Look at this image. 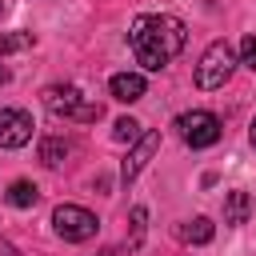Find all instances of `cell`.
<instances>
[{"mask_svg":"<svg viewBox=\"0 0 256 256\" xmlns=\"http://www.w3.org/2000/svg\"><path fill=\"white\" fill-rule=\"evenodd\" d=\"M52 228H56L60 240H68V244H84V240L96 236L100 220H96L88 208H80V204H56V212H52Z\"/></svg>","mask_w":256,"mask_h":256,"instance_id":"4","label":"cell"},{"mask_svg":"<svg viewBox=\"0 0 256 256\" xmlns=\"http://www.w3.org/2000/svg\"><path fill=\"white\" fill-rule=\"evenodd\" d=\"M4 200H8L12 208H32V204L40 200V188H36L32 180H12L8 192H4Z\"/></svg>","mask_w":256,"mask_h":256,"instance_id":"11","label":"cell"},{"mask_svg":"<svg viewBox=\"0 0 256 256\" xmlns=\"http://www.w3.org/2000/svg\"><path fill=\"white\" fill-rule=\"evenodd\" d=\"M32 116L20 108H0V148H24L32 140Z\"/></svg>","mask_w":256,"mask_h":256,"instance_id":"7","label":"cell"},{"mask_svg":"<svg viewBox=\"0 0 256 256\" xmlns=\"http://www.w3.org/2000/svg\"><path fill=\"white\" fill-rule=\"evenodd\" d=\"M144 220H148V208H132V236H128V248H140V240H144Z\"/></svg>","mask_w":256,"mask_h":256,"instance_id":"15","label":"cell"},{"mask_svg":"<svg viewBox=\"0 0 256 256\" xmlns=\"http://www.w3.org/2000/svg\"><path fill=\"white\" fill-rule=\"evenodd\" d=\"M248 144L256 148V116H252V124H248Z\"/></svg>","mask_w":256,"mask_h":256,"instance_id":"17","label":"cell"},{"mask_svg":"<svg viewBox=\"0 0 256 256\" xmlns=\"http://www.w3.org/2000/svg\"><path fill=\"white\" fill-rule=\"evenodd\" d=\"M0 84H8V68H0Z\"/></svg>","mask_w":256,"mask_h":256,"instance_id":"20","label":"cell"},{"mask_svg":"<svg viewBox=\"0 0 256 256\" xmlns=\"http://www.w3.org/2000/svg\"><path fill=\"white\" fill-rule=\"evenodd\" d=\"M240 64L256 72V36H244L240 40Z\"/></svg>","mask_w":256,"mask_h":256,"instance_id":"16","label":"cell"},{"mask_svg":"<svg viewBox=\"0 0 256 256\" xmlns=\"http://www.w3.org/2000/svg\"><path fill=\"white\" fill-rule=\"evenodd\" d=\"M212 236H216V224H212L208 216H192V220L180 228V240H184V244H208Z\"/></svg>","mask_w":256,"mask_h":256,"instance_id":"12","label":"cell"},{"mask_svg":"<svg viewBox=\"0 0 256 256\" xmlns=\"http://www.w3.org/2000/svg\"><path fill=\"white\" fill-rule=\"evenodd\" d=\"M0 256H16V248H12V244H4V240H0Z\"/></svg>","mask_w":256,"mask_h":256,"instance_id":"18","label":"cell"},{"mask_svg":"<svg viewBox=\"0 0 256 256\" xmlns=\"http://www.w3.org/2000/svg\"><path fill=\"white\" fill-rule=\"evenodd\" d=\"M176 128H180V140H184L188 148H212V144H220V136H224L220 120H216L212 112H204V108L180 112V116H176Z\"/></svg>","mask_w":256,"mask_h":256,"instance_id":"5","label":"cell"},{"mask_svg":"<svg viewBox=\"0 0 256 256\" xmlns=\"http://www.w3.org/2000/svg\"><path fill=\"white\" fill-rule=\"evenodd\" d=\"M44 108L52 116H64V120H76V124H96L104 116L100 104H88L76 84H48L44 88Z\"/></svg>","mask_w":256,"mask_h":256,"instance_id":"3","label":"cell"},{"mask_svg":"<svg viewBox=\"0 0 256 256\" xmlns=\"http://www.w3.org/2000/svg\"><path fill=\"white\" fill-rule=\"evenodd\" d=\"M236 64H240V60H236V48H232L228 40H212V44L204 48L200 64H196V88H204V92L224 88V84L232 80Z\"/></svg>","mask_w":256,"mask_h":256,"instance_id":"2","label":"cell"},{"mask_svg":"<svg viewBox=\"0 0 256 256\" xmlns=\"http://www.w3.org/2000/svg\"><path fill=\"white\" fill-rule=\"evenodd\" d=\"M248 212H252V200H248V192H228L224 196V224H232V228H240V224H248Z\"/></svg>","mask_w":256,"mask_h":256,"instance_id":"10","label":"cell"},{"mask_svg":"<svg viewBox=\"0 0 256 256\" xmlns=\"http://www.w3.org/2000/svg\"><path fill=\"white\" fill-rule=\"evenodd\" d=\"M96 256H124L120 248H104V252H96Z\"/></svg>","mask_w":256,"mask_h":256,"instance_id":"19","label":"cell"},{"mask_svg":"<svg viewBox=\"0 0 256 256\" xmlns=\"http://www.w3.org/2000/svg\"><path fill=\"white\" fill-rule=\"evenodd\" d=\"M160 152V132H140V140H132V152H128V160L120 164V184L128 188L140 172H144V164L152 160Z\"/></svg>","mask_w":256,"mask_h":256,"instance_id":"6","label":"cell"},{"mask_svg":"<svg viewBox=\"0 0 256 256\" xmlns=\"http://www.w3.org/2000/svg\"><path fill=\"white\" fill-rule=\"evenodd\" d=\"M144 76L140 72H116L112 80H108V92H112V100H120V104H136V100H144Z\"/></svg>","mask_w":256,"mask_h":256,"instance_id":"8","label":"cell"},{"mask_svg":"<svg viewBox=\"0 0 256 256\" xmlns=\"http://www.w3.org/2000/svg\"><path fill=\"white\" fill-rule=\"evenodd\" d=\"M72 152H76V140H68V136H44L40 140V164L44 168H64Z\"/></svg>","mask_w":256,"mask_h":256,"instance_id":"9","label":"cell"},{"mask_svg":"<svg viewBox=\"0 0 256 256\" xmlns=\"http://www.w3.org/2000/svg\"><path fill=\"white\" fill-rule=\"evenodd\" d=\"M112 136H116L120 144H132V140H140V124H136L132 116H120V120L112 124Z\"/></svg>","mask_w":256,"mask_h":256,"instance_id":"14","label":"cell"},{"mask_svg":"<svg viewBox=\"0 0 256 256\" xmlns=\"http://www.w3.org/2000/svg\"><path fill=\"white\" fill-rule=\"evenodd\" d=\"M32 44H36L32 32H0V56H8V52H24V48H32Z\"/></svg>","mask_w":256,"mask_h":256,"instance_id":"13","label":"cell"},{"mask_svg":"<svg viewBox=\"0 0 256 256\" xmlns=\"http://www.w3.org/2000/svg\"><path fill=\"white\" fill-rule=\"evenodd\" d=\"M128 44H132V56L144 72H160L168 68L184 44H188V28L180 16H168V12H148V16H136L132 28H128Z\"/></svg>","mask_w":256,"mask_h":256,"instance_id":"1","label":"cell"}]
</instances>
